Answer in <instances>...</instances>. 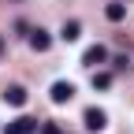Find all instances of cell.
Returning a JSON list of instances; mask_svg holds the SVG:
<instances>
[{
	"label": "cell",
	"mask_w": 134,
	"mask_h": 134,
	"mask_svg": "<svg viewBox=\"0 0 134 134\" xmlns=\"http://www.w3.org/2000/svg\"><path fill=\"white\" fill-rule=\"evenodd\" d=\"M82 123H86V130H93V134H100L108 127V115L100 112V108H86V115H82Z\"/></svg>",
	"instance_id": "1"
},
{
	"label": "cell",
	"mask_w": 134,
	"mask_h": 134,
	"mask_svg": "<svg viewBox=\"0 0 134 134\" xmlns=\"http://www.w3.org/2000/svg\"><path fill=\"white\" fill-rule=\"evenodd\" d=\"M104 60H108V48L104 45H90L86 52H82V63H86V67H97V63H104Z\"/></svg>",
	"instance_id": "2"
},
{
	"label": "cell",
	"mask_w": 134,
	"mask_h": 134,
	"mask_svg": "<svg viewBox=\"0 0 134 134\" xmlns=\"http://www.w3.org/2000/svg\"><path fill=\"white\" fill-rule=\"evenodd\" d=\"M48 45H52V37H48V30H30V48L34 52H48Z\"/></svg>",
	"instance_id": "3"
},
{
	"label": "cell",
	"mask_w": 134,
	"mask_h": 134,
	"mask_svg": "<svg viewBox=\"0 0 134 134\" xmlns=\"http://www.w3.org/2000/svg\"><path fill=\"white\" fill-rule=\"evenodd\" d=\"M48 93H52L56 104H67V100L75 97V86H71V82H52V90H48Z\"/></svg>",
	"instance_id": "4"
},
{
	"label": "cell",
	"mask_w": 134,
	"mask_h": 134,
	"mask_svg": "<svg viewBox=\"0 0 134 134\" xmlns=\"http://www.w3.org/2000/svg\"><path fill=\"white\" fill-rule=\"evenodd\" d=\"M104 19L108 23H123L127 19V4H123V0H112V4L104 8Z\"/></svg>",
	"instance_id": "5"
},
{
	"label": "cell",
	"mask_w": 134,
	"mask_h": 134,
	"mask_svg": "<svg viewBox=\"0 0 134 134\" xmlns=\"http://www.w3.org/2000/svg\"><path fill=\"white\" fill-rule=\"evenodd\" d=\"M60 37H63V41H78V37H82V23H78V19H67V23L60 26Z\"/></svg>",
	"instance_id": "6"
},
{
	"label": "cell",
	"mask_w": 134,
	"mask_h": 134,
	"mask_svg": "<svg viewBox=\"0 0 134 134\" xmlns=\"http://www.w3.org/2000/svg\"><path fill=\"white\" fill-rule=\"evenodd\" d=\"M4 100L15 104V108H23V104H26V90H23V86H8V90H4Z\"/></svg>",
	"instance_id": "7"
},
{
	"label": "cell",
	"mask_w": 134,
	"mask_h": 134,
	"mask_svg": "<svg viewBox=\"0 0 134 134\" xmlns=\"http://www.w3.org/2000/svg\"><path fill=\"white\" fill-rule=\"evenodd\" d=\"M15 127H19L23 134H37V119H30V115H19V119H15Z\"/></svg>",
	"instance_id": "8"
},
{
	"label": "cell",
	"mask_w": 134,
	"mask_h": 134,
	"mask_svg": "<svg viewBox=\"0 0 134 134\" xmlns=\"http://www.w3.org/2000/svg\"><path fill=\"white\" fill-rule=\"evenodd\" d=\"M108 86H112V75L108 71H97L93 75V90H108Z\"/></svg>",
	"instance_id": "9"
},
{
	"label": "cell",
	"mask_w": 134,
	"mask_h": 134,
	"mask_svg": "<svg viewBox=\"0 0 134 134\" xmlns=\"http://www.w3.org/2000/svg\"><path fill=\"white\" fill-rule=\"evenodd\" d=\"M41 134H63V130H60L56 123H41Z\"/></svg>",
	"instance_id": "10"
},
{
	"label": "cell",
	"mask_w": 134,
	"mask_h": 134,
	"mask_svg": "<svg viewBox=\"0 0 134 134\" xmlns=\"http://www.w3.org/2000/svg\"><path fill=\"white\" fill-rule=\"evenodd\" d=\"M4 134H23V130H19V127H15V123H8V130H4Z\"/></svg>",
	"instance_id": "11"
},
{
	"label": "cell",
	"mask_w": 134,
	"mask_h": 134,
	"mask_svg": "<svg viewBox=\"0 0 134 134\" xmlns=\"http://www.w3.org/2000/svg\"><path fill=\"white\" fill-rule=\"evenodd\" d=\"M0 56H4V37H0Z\"/></svg>",
	"instance_id": "12"
}]
</instances>
